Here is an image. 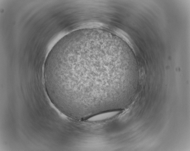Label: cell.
Wrapping results in <instances>:
<instances>
[{
	"label": "cell",
	"mask_w": 190,
	"mask_h": 151,
	"mask_svg": "<svg viewBox=\"0 0 190 151\" xmlns=\"http://www.w3.org/2000/svg\"><path fill=\"white\" fill-rule=\"evenodd\" d=\"M108 48L103 44L88 43L70 51L55 75L58 91L72 98L108 95L111 73Z\"/></svg>",
	"instance_id": "cell-1"
},
{
	"label": "cell",
	"mask_w": 190,
	"mask_h": 151,
	"mask_svg": "<svg viewBox=\"0 0 190 151\" xmlns=\"http://www.w3.org/2000/svg\"><path fill=\"white\" fill-rule=\"evenodd\" d=\"M120 112L118 111H106L90 117L89 118V120L95 121L110 118L117 116Z\"/></svg>",
	"instance_id": "cell-2"
}]
</instances>
